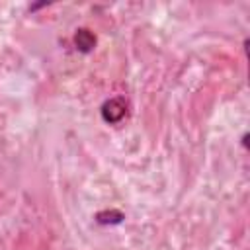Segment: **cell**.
<instances>
[{
  "mask_svg": "<svg viewBox=\"0 0 250 250\" xmlns=\"http://www.w3.org/2000/svg\"><path fill=\"white\" fill-rule=\"evenodd\" d=\"M74 43H76V47L82 51V53H88V51H92L94 49V45H96V37L92 35V31H88V29H78L76 31V35H74Z\"/></svg>",
  "mask_w": 250,
  "mask_h": 250,
  "instance_id": "2",
  "label": "cell"
},
{
  "mask_svg": "<svg viewBox=\"0 0 250 250\" xmlns=\"http://www.w3.org/2000/svg\"><path fill=\"white\" fill-rule=\"evenodd\" d=\"M127 113V104L123 98H111L102 105V117L107 123H119Z\"/></svg>",
  "mask_w": 250,
  "mask_h": 250,
  "instance_id": "1",
  "label": "cell"
}]
</instances>
